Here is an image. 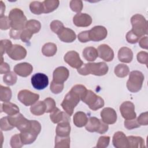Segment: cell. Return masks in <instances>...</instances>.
Segmentation results:
<instances>
[{
	"label": "cell",
	"instance_id": "obj_1",
	"mask_svg": "<svg viewBox=\"0 0 148 148\" xmlns=\"http://www.w3.org/2000/svg\"><path fill=\"white\" fill-rule=\"evenodd\" d=\"M86 87L82 84H76L66 94L61 105L64 111L70 116L72 115L75 106L79 103L85 92Z\"/></svg>",
	"mask_w": 148,
	"mask_h": 148
},
{
	"label": "cell",
	"instance_id": "obj_2",
	"mask_svg": "<svg viewBox=\"0 0 148 148\" xmlns=\"http://www.w3.org/2000/svg\"><path fill=\"white\" fill-rule=\"evenodd\" d=\"M108 66L105 62H89L83 64L77 69V72L83 76L90 74L95 76H103L108 72Z\"/></svg>",
	"mask_w": 148,
	"mask_h": 148
},
{
	"label": "cell",
	"instance_id": "obj_3",
	"mask_svg": "<svg viewBox=\"0 0 148 148\" xmlns=\"http://www.w3.org/2000/svg\"><path fill=\"white\" fill-rule=\"evenodd\" d=\"M132 24L131 31L139 38L147 34L148 27L147 21L145 17L140 14H136L131 18Z\"/></svg>",
	"mask_w": 148,
	"mask_h": 148
},
{
	"label": "cell",
	"instance_id": "obj_4",
	"mask_svg": "<svg viewBox=\"0 0 148 148\" xmlns=\"http://www.w3.org/2000/svg\"><path fill=\"white\" fill-rule=\"evenodd\" d=\"M12 28L17 30H23L27 21V17L23 10L18 8L12 9L9 14Z\"/></svg>",
	"mask_w": 148,
	"mask_h": 148
},
{
	"label": "cell",
	"instance_id": "obj_5",
	"mask_svg": "<svg viewBox=\"0 0 148 148\" xmlns=\"http://www.w3.org/2000/svg\"><path fill=\"white\" fill-rule=\"evenodd\" d=\"M41 131V125L39 122L36 120H31V128L25 132H21L20 137L24 145L32 143L36 139L38 134Z\"/></svg>",
	"mask_w": 148,
	"mask_h": 148
},
{
	"label": "cell",
	"instance_id": "obj_6",
	"mask_svg": "<svg viewBox=\"0 0 148 148\" xmlns=\"http://www.w3.org/2000/svg\"><path fill=\"white\" fill-rule=\"evenodd\" d=\"M81 100L87 104L90 109L94 111L102 108L105 104L103 98L90 90H87Z\"/></svg>",
	"mask_w": 148,
	"mask_h": 148
},
{
	"label": "cell",
	"instance_id": "obj_7",
	"mask_svg": "<svg viewBox=\"0 0 148 148\" xmlns=\"http://www.w3.org/2000/svg\"><path fill=\"white\" fill-rule=\"evenodd\" d=\"M143 74L139 71H132L129 76L127 82V88L131 92L139 91L142 87L144 81Z\"/></svg>",
	"mask_w": 148,
	"mask_h": 148
},
{
	"label": "cell",
	"instance_id": "obj_8",
	"mask_svg": "<svg viewBox=\"0 0 148 148\" xmlns=\"http://www.w3.org/2000/svg\"><path fill=\"white\" fill-rule=\"evenodd\" d=\"M86 130L90 132H98L101 134H105L108 131L109 126L104 123L102 120H100L95 117H90L85 125Z\"/></svg>",
	"mask_w": 148,
	"mask_h": 148
},
{
	"label": "cell",
	"instance_id": "obj_9",
	"mask_svg": "<svg viewBox=\"0 0 148 148\" xmlns=\"http://www.w3.org/2000/svg\"><path fill=\"white\" fill-rule=\"evenodd\" d=\"M19 101L25 106L32 105L39 99V95L28 90H20L17 95Z\"/></svg>",
	"mask_w": 148,
	"mask_h": 148
},
{
	"label": "cell",
	"instance_id": "obj_10",
	"mask_svg": "<svg viewBox=\"0 0 148 148\" xmlns=\"http://www.w3.org/2000/svg\"><path fill=\"white\" fill-rule=\"evenodd\" d=\"M120 111L122 117L125 120L134 119L136 117L135 112V105L130 101L123 102L120 106Z\"/></svg>",
	"mask_w": 148,
	"mask_h": 148
},
{
	"label": "cell",
	"instance_id": "obj_11",
	"mask_svg": "<svg viewBox=\"0 0 148 148\" xmlns=\"http://www.w3.org/2000/svg\"><path fill=\"white\" fill-rule=\"evenodd\" d=\"M31 84L34 88L41 90L45 89L49 84V79L46 75L36 73L31 77Z\"/></svg>",
	"mask_w": 148,
	"mask_h": 148
},
{
	"label": "cell",
	"instance_id": "obj_12",
	"mask_svg": "<svg viewBox=\"0 0 148 148\" xmlns=\"http://www.w3.org/2000/svg\"><path fill=\"white\" fill-rule=\"evenodd\" d=\"M64 60L72 68L78 69L83 64V62L80 58L77 52L74 50L68 51L64 57Z\"/></svg>",
	"mask_w": 148,
	"mask_h": 148
},
{
	"label": "cell",
	"instance_id": "obj_13",
	"mask_svg": "<svg viewBox=\"0 0 148 148\" xmlns=\"http://www.w3.org/2000/svg\"><path fill=\"white\" fill-rule=\"evenodd\" d=\"M89 35L91 40L99 42L106 38L108 35V31L105 27L97 25L89 30Z\"/></svg>",
	"mask_w": 148,
	"mask_h": 148
},
{
	"label": "cell",
	"instance_id": "obj_14",
	"mask_svg": "<svg viewBox=\"0 0 148 148\" xmlns=\"http://www.w3.org/2000/svg\"><path fill=\"white\" fill-rule=\"evenodd\" d=\"M7 54L11 59L18 61L23 60L26 57L27 50L21 45H14L7 52Z\"/></svg>",
	"mask_w": 148,
	"mask_h": 148
},
{
	"label": "cell",
	"instance_id": "obj_15",
	"mask_svg": "<svg viewBox=\"0 0 148 148\" xmlns=\"http://www.w3.org/2000/svg\"><path fill=\"white\" fill-rule=\"evenodd\" d=\"M102 120L107 124H114L117 121V113L112 108H103L100 113Z\"/></svg>",
	"mask_w": 148,
	"mask_h": 148
},
{
	"label": "cell",
	"instance_id": "obj_16",
	"mask_svg": "<svg viewBox=\"0 0 148 148\" xmlns=\"http://www.w3.org/2000/svg\"><path fill=\"white\" fill-rule=\"evenodd\" d=\"M73 23L77 27H86L91 24L92 18L87 13H79L74 16L73 18Z\"/></svg>",
	"mask_w": 148,
	"mask_h": 148
},
{
	"label": "cell",
	"instance_id": "obj_17",
	"mask_svg": "<svg viewBox=\"0 0 148 148\" xmlns=\"http://www.w3.org/2000/svg\"><path fill=\"white\" fill-rule=\"evenodd\" d=\"M98 53L99 58L106 62L112 61L114 58L113 49L108 45L102 44L98 47Z\"/></svg>",
	"mask_w": 148,
	"mask_h": 148
},
{
	"label": "cell",
	"instance_id": "obj_18",
	"mask_svg": "<svg viewBox=\"0 0 148 148\" xmlns=\"http://www.w3.org/2000/svg\"><path fill=\"white\" fill-rule=\"evenodd\" d=\"M69 75V70L65 66H59L57 68L53 73V80L57 83H64Z\"/></svg>",
	"mask_w": 148,
	"mask_h": 148
},
{
	"label": "cell",
	"instance_id": "obj_19",
	"mask_svg": "<svg viewBox=\"0 0 148 148\" xmlns=\"http://www.w3.org/2000/svg\"><path fill=\"white\" fill-rule=\"evenodd\" d=\"M112 143L116 148H128L127 137L122 131H117L114 134Z\"/></svg>",
	"mask_w": 148,
	"mask_h": 148
},
{
	"label": "cell",
	"instance_id": "obj_20",
	"mask_svg": "<svg viewBox=\"0 0 148 148\" xmlns=\"http://www.w3.org/2000/svg\"><path fill=\"white\" fill-rule=\"evenodd\" d=\"M14 72L20 76L27 77L33 71V67L31 64L28 62L17 64L14 66Z\"/></svg>",
	"mask_w": 148,
	"mask_h": 148
},
{
	"label": "cell",
	"instance_id": "obj_21",
	"mask_svg": "<svg viewBox=\"0 0 148 148\" xmlns=\"http://www.w3.org/2000/svg\"><path fill=\"white\" fill-rule=\"evenodd\" d=\"M50 119L51 121L54 124H58L62 121H71L70 116L66 112L61 111L58 108L50 113Z\"/></svg>",
	"mask_w": 148,
	"mask_h": 148
},
{
	"label": "cell",
	"instance_id": "obj_22",
	"mask_svg": "<svg viewBox=\"0 0 148 148\" xmlns=\"http://www.w3.org/2000/svg\"><path fill=\"white\" fill-rule=\"evenodd\" d=\"M57 35L62 42L65 43L73 42L76 38L75 32L72 29L66 27H64Z\"/></svg>",
	"mask_w": 148,
	"mask_h": 148
},
{
	"label": "cell",
	"instance_id": "obj_23",
	"mask_svg": "<svg viewBox=\"0 0 148 148\" xmlns=\"http://www.w3.org/2000/svg\"><path fill=\"white\" fill-rule=\"evenodd\" d=\"M118 58L120 61L124 63H130L133 59L132 50L127 47H122L118 52Z\"/></svg>",
	"mask_w": 148,
	"mask_h": 148
},
{
	"label": "cell",
	"instance_id": "obj_24",
	"mask_svg": "<svg viewBox=\"0 0 148 148\" xmlns=\"http://www.w3.org/2000/svg\"><path fill=\"white\" fill-rule=\"evenodd\" d=\"M71 127L70 125V121H62L57 125L56 129V135L61 136H69L71 132Z\"/></svg>",
	"mask_w": 148,
	"mask_h": 148
},
{
	"label": "cell",
	"instance_id": "obj_25",
	"mask_svg": "<svg viewBox=\"0 0 148 148\" xmlns=\"http://www.w3.org/2000/svg\"><path fill=\"white\" fill-rule=\"evenodd\" d=\"M1 112H3L9 116H12L19 113L18 107L10 102H4L1 104Z\"/></svg>",
	"mask_w": 148,
	"mask_h": 148
},
{
	"label": "cell",
	"instance_id": "obj_26",
	"mask_svg": "<svg viewBox=\"0 0 148 148\" xmlns=\"http://www.w3.org/2000/svg\"><path fill=\"white\" fill-rule=\"evenodd\" d=\"M73 121L74 124L77 127H83L85 126L87 123L88 118L86 113L83 112H77L73 116Z\"/></svg>",
	"mask_w": 148,
	"mask_h": 148
},
{
	"label": "cell",
	"instance_id": "obj_27",
	"mask_svg": "<svg viewBox=\"0 0 148 148\" xmlns=\"http://www.w3.org/2000/svg\"><path fill=\"white\" fill-rule=\"evenodd\" d=\"M127 140L128 142V147L130 148H141L145 147V140L140 136H128Z\"/></svg>",
	"mask_w": 148,
	"mask_h": 148
},
{
	"label": "cell",
	"instance_id": "obj_28",
	"mask_svg": "<svg viewBox=\"0 0 148 148\" xmlns=\"http://www.w3.org/2000/svg\"><path fill=\"white\" fill-rule=\"evenodd\" d=\"M83 56L88 61H94L98 57V50L92 46L87 47L83 51Z\"/></svg>",
	"mask_w": 148,
	"mask_h": 148
},
{
	"label": "cell",
	"instance_id": "obj_29",
	"mask_svg": "<svg viewBox=\"0 0 148 148\" xmlns=\"http://www.w3.org/2000/svg\"><path fill=\"white\" fill-rule=\"evenodd\" d=\"M46 110V105L44 101H38L31 105L30 108L31 113L35 116H41L43 114Z\"/></svg>",
	"mask_w": 148,
	"mask_h": 148
},
{
	"label": "cell",
	"instance_id": "obj_30",
	"mask_svg": "<svg viewBox=\"0 0 148 148\" xmlns=\"http://www.w3.org/2000/svg\"><path fill=\"white\" fill-rule=\"evenodd\" d=\"M70 136H61L56 135L55 137V148H69Z\"/></svg>",
	"mask_w": 148,
	"mask_h": 148
},
{
	"label": "cell",
	"instance_id": "obj_31",
	"mask_svg": "<svg viewBox=\"0 0 148 148\" xmlns=\"http://www.w3.org/2000/svg\"><path fill=\"white\" fill-rule=\"evenodd\" d=\"M57 47L56 44L51 42L47 43L43 45L42 49V54L46 57H52L57 53Z\"/></svg>",
	"mask_w": 148,
	"mask_h": 148
},
{
	"label": "cell",
	"instance_id": "obj_32",
	"mask_svg": "<svg viewBox=\"0 0 148 148\" xmlns=\"http://www.w3.org/2000/svg\"><path fill=\"white\" fill-rule=\"evenodd\" d=\"M44 8V13H49L55 10L59 6L58 0H45L42 2Z\"/></svg>",
	"mask_w": 148,
	"mask_h": 148
},
{
	"label": "cell",
	"instance_id": "obj_33",
	"mask_svg": "<svg viewBox=\"0 0 148 148\" xmlns=\"http://www.w3.org/2000/svg\"><path fill=\"white\" fill-rule=\"evenodd\" d=\"M114 72L117 77L123 78L126 77L129 74L130 69L127 65L119 64L114 68Z\"/></svg>",
	"mask_w": 148,
	"mask_h": 148
},
{
	"label": "cell",
	"instance_id": "obj_34",
	"mask_svg": "<svg viewBox=\"0 0 148 148\" xmlns=\"http://www.w3.org/2000/svg\"><path fill=\"white\" fill-rule=\"evenodd\" d=\"M41 28L40 23L36 20H28L25 24V28L27 29L33 34L38 33Z\"/></svg>",
	"mask_w": 148,
	"mask_h": 148
},
{
	"label": "cell",
	"instance_id": "obj_35",
	"mask_svg": "<svg viewBox=\"0 0 148 148\" xmlns=\"http://www.w3.org/2000/svg\"><path fill=\"white\" fill-rule=\"evenodd\" d=\"M12 90L8 87L0 86V98L2 102H9L12 98Z\"/></svg>",
	"mask_w": 148,
	"mask_h": 148
},
{
	"label": "cell",
	"instance_id": "obj_36",
	"mask_svg": "<svg viewBox=\"0 0 148 148\" xmlns=\"http://www.w3.org/2000/svg\"><path fill=\"white\" fill-rule=\"evenodd\" d=\"M31 12L35 14L39 15L44 13V8L42 2L39 1H32L29 4Z\"/></svg>",
	"mask_w": 148,
	"mask_h": 148
},
{
	"label": "cell",
	"instance_id": "obj_37",
	"mask_svg": "<svg viewBox=\"0 0 148 148\" xmlns=\"http://www.w3.org/2000/svg\"><path fill=\"white\" fill-rule=\"evenodd\" d=\"M16 75L17 74L13 71H10L9 72L5 74L3 76V82L8 86L14 85L17 80Z\"/></svg>",
	"mask_w": 148,
	"mask_h": 148
},
{
	"label": "cell",
	"instance_id": "obj_38",
	"mask_svg": "<svg viewBox=\"0 0 148 148\" xmlns=\"http://www.w3.org/2000/svg\"><path fill=\"white\" fill-rule=\"evenodd\" d=\"M10 146L12 148L21 147L24 145V144L23 143V142L21 141L20 134H16L13 135L10 139Z\"/></svg>",
	"mask_w": 148,
	"mask_h": 148
},
{
	"label": "cell",
	"instance_id": "obj_39",
	"mask_svg": "<svg viewBox=\"0 0 148 148\" xmlns=\"http://www.w3.org/2000/svg\"><path fill=\"white\" fill-rule=\"evenodd\" d=\"M12 46V43L10 40L8 39L1 40L0 41V50L1 56H2L5 53H7V52L10 49Z\"/></svg>",
	"mask_w": 148,
	"mask_h": 148
},
{
	"label": "cell",
	"instance_id": "obj_40",
	"mask_svg": "<svg viewBox=\"0 0 148 148\" xmlns=\"http://www.w3.org/2000/svg\"><path fill=\"white\" fill-rule=\"evenodd\" d=\"M51 30L56 34H58L64 28L63 23L59 20H53L50 24Z\"/></svg>",
	"mask_w": 148,
	"mask_h": 148
},
{
	"label": "cell",
	"instance_id": "obj_41",
	"mask_svg": "<svg viewBox=\"0 0 148 148\" xmlns=\"http://www.w3.org/2000/svg\"><path fill=\"white\" fill-rule=\"evenodd\" d=\"M70 8L74 12L79 13L83 9V5L82 1L72 0L70 1Z\"/></svg>",
	"mask_w": 148,
	"mask_h": 148
},
{
	"label": "cell",
	"instance_id": "obj_42",
	"mask_svg": "<svg viewBox=\"0 0 148 148\" xmlns=\"http://www.w3.org/2000/svg\"><path fill=\"white\" fill-rule=\"evenodd\" d=\"M43 101L45 102V105H46V113H51L56 108V102L54 99H53L50 97H48V98H46V99H45V100Z\"/></svg>",
	"mask_w": 148,
	"mask_h": 148
},
{
	"label": "cell",
	"instance_id": "obj_43",
	"mask_svg": "<svg viewBox=\"0 0 148 148\" xmlns=\"http://www.w3.org/2000/svg\"><path fill=\"white\" fill-rule=\"evenodd\" d=\"M0 126H1V130L5 131L11 130L14 128V127L12 126L9 123L8 116L3 117L1 119Z\"/></svg>",
	"mask_w": 148,
	"mask_h": 148
},
{
	"label": "cell",
	"instance_id": "obj_44",
	"mask_svg": "<svg viewBox=\"0 0 148 148\" xmlns=\"http://www.w3.org/2000/svg\"><path fill=\"white\" fill-rule=\"evenodd\" d=\"M110 142L109 136H101L99 138L96 147L98 148H105L108 146Z\"/></svg>",
	"mask_w": 148,
	"mask_h": 148
},
{
	"label": "cell",
	"instance_id": "obj_45",
	"mask_svg": "<svg viewBox=\"0 0 148 148\" xmlns=\"http://www.w3.org/2000/svg\"><path fill=\"white\" fill-rule=\"evenodd\" d=\"M64 88V83H57L54 82L53 80L51 81L50 84V90L55 94H58L62 92Z\"/></svg>",
	"mask_w": 148,
	"mask_h": 148
},
{
	"label": "cell",
	"instance_id": "obj_46",
	"mask_svg": "<svg viewBox=\"0 0 148 148\" xmlns=\"http://www.w3.org/2000/svg\"><path fill=\"white\" fill-rule=\"evenodd\" d=\"M126 40L127 41L131 44H135L139 42L140 38L138 36L135 34H134L131 30L129 31L126 34Z\"/></svg>",
	"mask_w": 148,
	"mask_h": 148
},
{
	"label": "cell",
	"instance_id": "obj_47",
	"mask_svg": "<svg viewBox=\"0 0 148 148\" xmlns=\"http://www.w3.org/2000/svg\"><path fill=\"white\" fill-rule=\"evenodd\" d=\"M124 127L128 130H132L134 128H138L140 126L135 119L131 120H125L124 122Z\"/></svg>",
	"mask_w": 148,
	"mask_h": 148
},
{
	"label": "cell",
	"instance_id": "obj_48",
	"mask_svg": "<svg viewBox=\"0 0 148 148\" xmlns=\"http://www.w3.org/2000/svg\"><path fill=\"white\" fill-rule=\"evenodd\" d=\"M11 27L10 21L7 16H3L0 18V28L2 30H7Z\"/></svg>",
	"mask_w": 148,
	"mask_h": 148
},
{
	"label": "cell",
	"instance_id": "obj_49",
	"mask_svg": "<svg viewBox=\"0 0 148 148\" xmlns=\"http://www.w3.org/2000/svg\"><path fill=\"white\" fill-rule=\"evenodd\" d=\"M137 60L140 64H144L146 65L148 64V53L146 51H140L137 54Z\"/></svg>",
	"mask_w": 148,
	"mask_h": 148
},
{
	"label": "cell",
	"instance_id": "obj_50",
	"mask_svg": "<svg viewBox=\"0 0 148 148\" xmlns=\"http://www.w3.org/2000/svg\"><path fill=\"white\" fill-rule=\"evenodd\" d=\"M33 34H34L32 33L31 31H29V30H28L26 28H24L22 31V32H21V36H20V39H21V40L23 42L27 43L31 39Z\"/></svg>",
	"mask_w": 148,
	"mask_h": 148
},
{
	"label": "cell",
	"instance_id": "obj_51",
	"mask_svg": "<svg viewBox=\"0 0 148 148\" xmlns=\"http://www.w3.org/2000/svg\"><path fill=\"white\" fill-rule=\"evenodd\" d=\"M137 121L140 125H147L148 124V112L141 113L137 118Z\"/></svg>",
	"mask_w": 148,
	"mask_h": 148
},
{
	"label": "cell",
	"instance_id": "obj_52",
	"mask_svg": "<svg viewBox=\"0 0 148 148\" xmlns=\"http://www.w3.org/2000/svg\"><path fill=\"white\" fill-rule=\"evenodd\" d=\"M78 40L82 43H86L90 41V35H89V30L82 31L79 33L77 35Z\"/></svg>",
	"mask_w": 148,
	"mask_h": 148
},
{
	"label": "cell",
	"instance_id": "obj_53",
	"mask_svg": "<svg viewBox=\"0 0 148 148\" xmlns=\"http://www.w3.org/2000/svg\"><path fill=\"white\" fill-rule=\"evenodd\" d=\"M10 72V66L6 62L3 61V57L2 56V60L0 64V73L6 74Z\"/></svg>",
	"mask_w": 148,
	"mask_h": 148
},
{
	"label": "cell",
	"instance_id": "obj_54",
	"mask_svg": "<svg viewBox=\"0 0 148 148\" xmlns=\"http://www.w3.org/2000/svg\"><path fill=\"white\" fill-rule=\"evenodd\" d=\"M22 31L11 28L10 30L9 35H10V38L13 39H19L20 38Z\"/></svg>",
	"mask_w": 148,
	"mask_h": 148
},
{
	"label": "cell",
	"instance_id": "obj_55",
	"mask_svg": "<svg viewBox=\"0 0 148 148\" xmlns=\"http://www.w3.org/2000/svg\"><path fill=\"white\" fill-rule=\"evenodd\" d=\"M147 36H145L140 38L139 40V45L140 47L144 49H148V45H147Z\"/></svg>",
	"mask_w": 148,
	"mask_h": 148
},
{
	"label": "cell",
	"instance_id": "obj_56",
	"mask_svg": "<svg viewBox=\"0 0 148 148\" xmlns=\"http://www.w3.org/2000/svg\"><path fill=\"white\" fill-rule=\"evenodd\" d=\"M5 11V5L3 2L1 1V17L3 16V13Z\"/></svg>",
	"mask_w": 148,
	"mask_h": 148
}]
</instances>
